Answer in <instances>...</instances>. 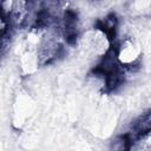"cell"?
<instances>
[{"mask_svg":"<svg viewBox=\"0 0 151 151\" xmlns=\"http://www.w3.org/2000/svg\"><path fill=\"white\" fill-rule=\"evenodd\" d=\"M11 29H12L11 24L7 21V19L2 14H0V55L6 51L9 44Z\"/></svg>","mask_w":151,"mask_h":151,"instance_id":"obj_2","label":"cell"},{"mask_svg":"<svg viewBox=\"0 0 151 151\" xmlns=\"http://www.w3.org/2000/svg\"><path fill=\"white\" fill-rule=\"evenodd\" d=\"M113 54L117 63L123 68L132 70L140 60L142 47L133 37H124L116 48H113Z\"/></svg>","mask_w":151,"mask_h":151,"instance_id":"obj_1","label":"cell"}]
</instances>
